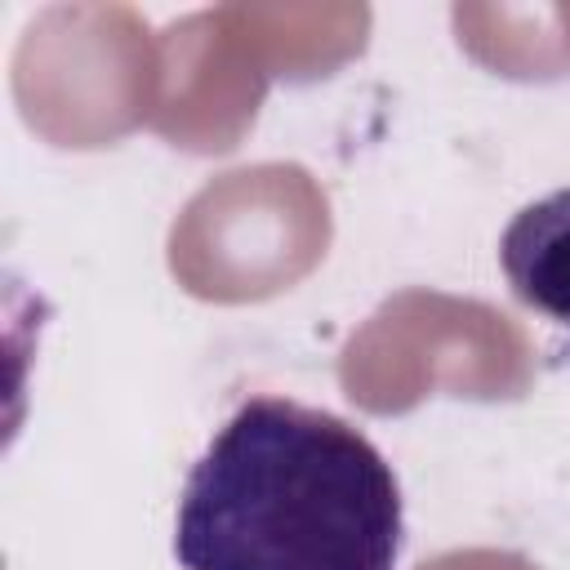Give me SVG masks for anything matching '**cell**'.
I'll return each mask as SVG.
<instances>
[{
	"label": "cell",
	"instance_id": "7a4b0ae2",
	"mask_svg": "<svg viewBox=\"0 0 570 570\" xmlns=\"http://www.w3.org/2000/svg\"><path fill=\"white\" fill-rule=\"evenodd\" d=\"M499 263L512 294L570 334V187L548 191L503 227Z\"/></svg>",
	"mask_w": 570,
	"mask_h": 570
},
{
	"label": "cell",
	"instance_id": "6da1fadb",
	"mask_svg": "<svg viewBox=\"0 0 570 570\" xmlns=\"http://www.w3.org/2000/svg\"><path fill=\"white\" fill-rule=\"evenodd\" d=\"M405 508L379 445L312 405L249 396L191 463L183 570H396Z\"/></svg>",
	"mask_w": 570,
	"mask_h": 570
}]
</instances>
